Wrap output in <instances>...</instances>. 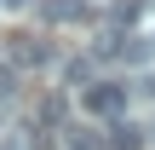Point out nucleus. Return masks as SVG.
<instances>
[{
  "mask_svg": "<svg viewBox=\"0 0 155 150\" xmlns=\"http://www.w3.org/2000/svg\"><path fill=\"white\" fill-rule=\"evenodd\" d=\"M81 110L98 116V121H115V116H127V87L121 81H92V87H81Z\"/></svg>",
  "mask_w": 155,
  "mask_h": 150,
  "instance_id": "nucleus-1",
  "label": "nucleus"
},
{
  "mask_svg": "<svg viewBox=\"0 0 155 150\" xmlns=\"http://www.w3.org/2000/svg\"><path fill=\"white\" fill-rule=\"evenodd\" d=\"M6 58H12L17 69H35V64H46V40H35V35H12Z\"/></svg>",
  "mask_w": 155,
  "mask_h": 150,
  "instance_id": "nucleus-2",
  "label": "nucleus"
},
{
  "mask_svg": "<svg viewBox=\"0 0 155 150\" xmlns=\"http://www.w3.org/2000/svg\"><path fill=\"white\" fill-rule=\"evenodd\" d=\"M40 17L46 23H81L86 17V0H40Z\"/></svg>",
  "mask_w": 155,
  "mask_h": 150,
  "instance_id": "nucleus-3",
  "label": "nucleus"
},
{
  "mask_svg": "<svg viewBox=\"0 0 155 150\" xmlns=\"http://www.w3.org/2000/svg\"><path fill=\"white\" fill-rule=\"evenodd\" d=\"M109 150H144V133H138L132 121H115V139H109Z\"/></svg>",
  "mask_w": 155,
  "mask_h": 150,
  "instance_id": "nucleus-4",
  "label": "nucleus"
},
{
  "mask_svg": "<svg viewBox=\"0 0 155 150\" xmlns=\"http://www.w3.org/2000/svg\"><path fill=\"white\" fill-rule=\"evenodd\" d=\"M63 150H104V139H98L92 127H69V139H63Z\"/></svg>",
  "mask_w": 155,
  "mask_h": 150,
  "instance_id": "nucleus-5",
  "label": "nucleus"
},
{
  "mask_svg": "<svg viewBox=\"0 0 155 150\" xmlns=\"http://www.w3.org/2000/svg\"><path fill=\"white\" fill-rule=\"evenodd\" d=\"M109 17H115V23H132V17H138V0H121V6H115Z\"/></svg>",
  "mask_w": 155,
  "mask_h": 150,
  "instance_id": "nucleus-6",
  "label": "nucleus"
},
{
  "mask_svg": "<svg viewBox=\"0 0 155 150\" xmlns=\"http://www.w3.org/2000/svg\"><path fill=\"white\" fill-rule=\"evenodd\" d=\"M6 6H35V0H6Z\"/></svg>",
  "mask_w": 155,
  "mask_h": 150,
  "instance_id": "nucleus-7",
  "label": "nucleus"
},
{
  "mask_svg": "<svg viewBox=\"0 0 155 150\" xmlns=\"http://www.w3.org/2000/svg\"><path fill=\"white\" fill-rule=\"evenodd\" d=\"M144 87H150V92H155V75H150V81H144Z\"/></svg>",
  "mask_w": 155,
  "mask_h": 150,
  "instance_id": "nucleus-8",
  "label": "nucleus"
}]
</instances>
